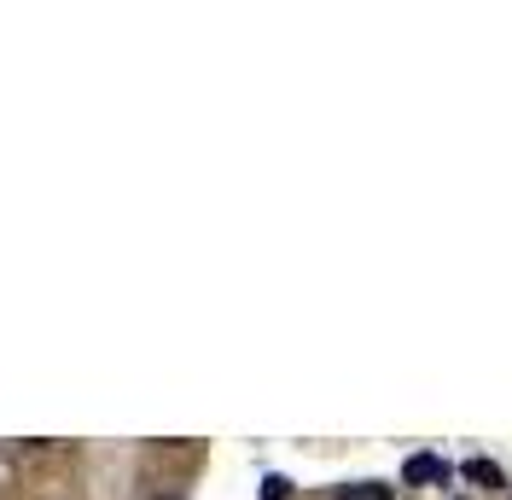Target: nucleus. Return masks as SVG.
I'll use <instances>...</instances> for the list:
<instances>
[{
  "mask_svg": "<svg viewBox=\"0 0 512 500\" xmlns=\"http://www.w3.org/2000/svg\"><path fill=\"white\" fill-rule=\"evenodd\" d=\"M338 500H396L390 483H350V489H338Z\"/></svg>",
  "mask_w": 512,
  "mask_h": 500,
  "instance_id": "7ed1b4c3",
  "label": "nucleus"
},
{
  "mask_svg": "<svg viewBox=\"0 0 512 500\" xmlns=\"http://www.w3.org/2000/svg\"><path fill=\"white\" fill-rule=\"evenodd\" d=\"M286 495H291L286 477H262V500H286Z\"/></svg>",
  "mask_w": 512,
  "mask_h": 500,
  "instance_id": "20e7f679",
  "label": "nucleus"
},
{
  "mask_svg": "<svg viewBox=\"0 0 512 500\" xmlns=\"http://www.w3.org/2000/svg\"><path fill=\"white\" fill-rule=\"evenodd\" d=\"M402 477H408V483H443V477H448V466L437 460V454H414V460L402 466Z\"/></svg>",
  "mask_w": 512,
  "mask_h": 500,
  "instance_id": "f257e3e1",
  "label": "nucleus"
},
{
  "mask_svg": "<svg viewBox=\"0 0 512 500\" xmlns=\"http://www.w3.org/2000/svg\"><path fill=\"white\" fill-rule=\"evenodd\" d=\"M466 483H478V489H507V477L495 460H466Z\"/></svg>",
  "mask_w": 512,
  "mask_h": 500,
  "instance_id": "f03ea898",
  "label": "nucleus"
}]
</instances>
